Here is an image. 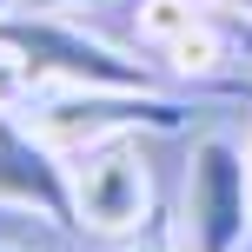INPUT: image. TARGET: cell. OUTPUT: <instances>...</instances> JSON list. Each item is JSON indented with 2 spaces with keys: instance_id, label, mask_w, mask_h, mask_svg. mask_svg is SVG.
I'll list each match as a JSON object with an SVG mask.
<instances>
[{
  "instance_id": "7",
  "label": "cell",
  "mask_w": 252,
  "mask_h": 252,
  "mask_svg": "<svg viewBox=\"0 0 252 252\" xmlns=\"http://www.w3.org/2000/svg\"><path fill=\"white\" fill-rule=\"evenodd\" d=\"M20 87H27V66L13 60V47H0V106H7V100H13Z\"/></svg>"
},
{
  "instance_id": "9",
  "label": "cell",
  "mask_w": 252,
  "mask_h": 252,
  "mask_svg": "<svg viewBox=\"0 0 252 252\" xmlns=\"http://www.w3.org/2000/svg\"><path fill=\"white\" fill-rule=\"evenodd\" d=\"M133 252H159V246H133Z\"/></svg>"
},
{
  "instance_id": "4",
  "label": "cell",
  "mask_w": 252,
  "mask_h": 252,
  "mask_svg": "<svg viewBox=\"0 0 252 252\" xmlns=\"http://www.w3.org/2000/svg\"><path fill=\"white\" fill-rule=\"evenodd\" d=\"M179 126L186 106L173 100H153V93H113V87H87L80 100H53L40 106V133L53 146H93L106 133H126V126Z\"/></svg>"
},
{
  "instance_id": "2",
  "label": "cell",
  "mask_w": 252,
  "mask_h": 252,
  "mask_svg": "<svg viewBox=\"0 0 252 252\" xmlns=\"http://www.w3.org/2000/svg\"><path fill=\"white\" fill-rule=\"evenodd\" d=\"M252 232V159L232 133L192 139L186 199H179V252H239Z\"/></svg>"
},
{
  "instance_id": "1",
  "label": "cell",
  "mask_w": 252,
  "mask_h": 252,
  "mask_svg": "<svg viewBox=\"0 0 252 252\" xmlns=\"http://www.w3.org/2000/svg\"><path fill=\"white\" fill-rule=\"evenodd\" d=\"M0 47H13V60L27 66V80H60V87H113V93H153V66L113 53L106 40H93L87 27L53 20V13H0Z\"/></svg>"
},
{
  "instance_id": "8",
  "label": "cell",
  "mask_w": 252,
  "mask_h": 252,
  "mask_svg": "<svg viewBox=\"0 0 252 252\" xmlns=\"http://www.w3.org/2000/svg\"><path fill=\"white\" fill-rule=\"evenodd\" d=\"M226 7H239V13H252V0H226Z\"/></svg>"
},
{
  "instance_id": "5",
  "label": "cell",
  "mask_w": 252,
  "mask_h": 252,
  "mask_svg": "<svg viewBox=\"0 0 252 252\" xmlns=\"http://www.w3.org/2000/svg\"><path fill=\"white\" fill-rule=\"evenodd\" d=\"M0 199L7 206H33L40 219H73V173L60 166L47 133H20L0 106Z\"/></svg>"
},
{
  "instance_id": "6",
  "label": "cell",
  "mask_w": 252,
  "mask_h": 252,
  "mask_svg": "<svg viewBox=\"0 0 252 252\" xmlns=\"http://www.w3.org/2000/svg\"><path fill=\"white\" fill-rule=\"evenodd\" d=\"M199 33H213V20H206L199 0H139V40L159 47L166 60H173L186 40H199Z\"/></svg>"
},
{
  "instance_id": "11",
  "label": "cell",
  "mask_w": 252,
  "mask_h": 252,
  "mask_svg": "<svg viewBox=\"0 0 252 252\" xmlns=\"http://www.w3.org/2000/svg\"><path fill=\"white\" fill-rule=\"evenodd\" d=\"M0 7H7V0H0Z\"/></svg>"
},
{
  "instance_id": "3",
  "label": "cell",
  "mask_w": 252,
  "mask_h": 252,
  "mask_svg": "<svg viewBox=\"0 0 252 252\" xmlns=\"http://www.w3.org/2000/svg\"><path fill=\"white\" fill-rule=\"evenodd\" d=\"M66 173H73V226L113 239V232H133L146 219V153L126 133L80 146V159Z\"/></svg>"
},
{
  "instance_id": "10",
  "label": "cell",
  "mask_w": 252,
  "mask_h": 252,
  "mask_svg": "<svg viewBox=\"0 0 252 252\" xmlns=\"http://www.w3.org/2000/svg\"><path fill=\"white\" fill-rule=\"evenodd\" d=\"M246 47H252V33H246Z\"/></svg>"
}]
</instances>
